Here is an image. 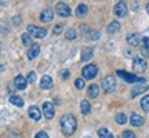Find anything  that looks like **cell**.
<instances>
[{"label":"cell","instance_id":"cell-1","mask_svg":"<svg viewBox=\"0 0 149 138\" xmlns=\"http://www.w3.org/2000/svg\"><path fill=\"white\" fill-rule=\"evenodd\" d=\"M59 124H61V130L65 135H72L77 128V120L72 115H64L59 120Z\"/></svg>","mask_w":149,"mask_h":138},{"label":"cell","instance_id":"cell-2","mask_svg":"<svg viewBox=\"0 0 149 138\" xmlns=\"http://www.w3.org/2000/svg\"><path fill=\"white\" fill-rule=\"evenodd\" d=\"M26 33L31 37H35V39H44V37L47 36V31L44 28L35 26V25H29L26 28Z\"/></svg>","mask_w":149,"mask_h":138},{"label":"cell","instance_id":"cell-3","mask_svg":"<svg viewBox=\"0 0 149 138\" xmlns=\"http://www.w3.org/2000/svg\"><path fill=\"white\" fill-rule=\"evenodd\" d=\"M116 75L119 77H122L124 82H127V83H145V82H146L145 79H139L138 76L127 73V72H124V70H116Z\"/></svg>","mask_w":149,"mask_h":138},{"label":"cell","instance_id":"cell-4","mask_svg":"<svg viewBox=\"0 0 149 138\" xmlns=\"http://www.w3.org/2000/svg\"><path fill=\"white\" fill-rule=\"evenodd\" d=\"M102 89L104 91L109 94V93H113L115 89H116V82H115V77L113 76H105L102 79Z\"/></svg>","mask_w":149,"mask_h":138},{"label":"cell","instance_id":"cell-5","mask_svg":"<svg viewBox=\"0 0 149 138\" xmlns=\"http://www.w3.org/2000/svg\"><path fill=\"white\" fill-rule=\"evenodd\" d=\"M81 75H83V77L87 79V80L94 79L97 75H98V68H97L95 65H93V64L86 65L84 68H83V70H81Z\"/></svg>","mask_w":149,"mask_h":138},{"label":"cell","instance_id":"cell-6","mask_svg":"<svg viewBox=\"0 0 149 138\" xmlns=\"http://www.w3.org/2000/svg\"><path fill=\"white\" fill-rule=\"evenodd\" d=\"M148 68V64L144 58H135L133 61V70L134 72H145Z\"/></svg>","mask_w":149,"mask_h":138},{"label":"cell","instance_id":"cell-7","mask_svg":"<svg viewBox=\"0 0 149 138\" xmlns=\"http://www.w3.org/2000/svg\"><path fill=\"white\" fill-rule=\"evenodd\" d=\"M113 10H115V14L119 18H124V17L127 15V4L124 1H117L116 4H115Z\"/></svg>","mask_w":149,"mask_h":138},{"label":"cell","instance_id":"cell-8","mask_svg":"<svg viewBox=\"0 0 149 138\" xmlns=\"http://www.w3.org/2000/svg\"><path fill=\"white\" fill-rule=\"evenodd\" d=\"M43 115L47 117L48 120H50V119H53V117L55 116V111H54L53 102L46 101L44 104H43Z\"/></svg>","mask_w":149,"mask_h":138},{"label":"cell","instance_id":"cell-9","mask_svg":"<svg viewBox=\"0 0 149 138\" xmlns=\"http://www.w3.org/2000/svg\"><path fill=\"white\" fill-rule=\"evenodd\" d=\"M55 10H57V13H58V15H61V17H65V18H66V17L70 15V8L66 3H62V1L57 3Z\"/></svg>","mask_w":149,"mask_h":138},{"label":"cell","instance_id":"cell-10","mask_svg":"<svg viewBox=\"0 0 149 138\" xmlns=\"http://www.w3.org/2000/svg\"><path fill=\"white\" fill-rule=\"evenodd\" d=\"M53 18H54L53 8H44L40 13V21L42 22H50V21H53Z\"/></svg>","mask_w":149,"mask_h":138},{"label":"cell","instance_id":"cell-11","mask_svg":"<svg viewBox=\"0 0 149 138\" xmlns=\"http://www.w3.org/2000/svg\"><path fill=\"white\" fill-rule=\"evenodd\" d=\"M130 123H131V126H134V127H141L145 123V119L142 116L137 115V113H133L130 116Z\"/></svg>","mask_w":149,"mask_h":138},{"label":"cell","instance_id":"cell-12","mask_svg":"<svg viewBox=\"0 0 149 138\" xmlns=\"http://www.w3.org/2000/svg\"><path fill=\"white\" fill-rule=\"evenodd\" d=\"M146 90H149L148 83H139L138 86H135L133 90H131V97H137L138 94H141V93H144Z\"/></svg>","mask_w":149,"mask_h":138},{"label":"cell","instance_id":"cell-13","mask_svg":"<svg viewBox=\"0 0 149 138\" xmlns=\"http://www.w3.org/2000/svg\"><path fill=\"white\" fill-rule=\"evenodd\" d=\"M141 42H142V37L139 36L138 33H131L127 36V43L130 46H138Z\"/></svg>","mask_w":149,"mask_h":138},{"label":"cell","instance_id":"cell-14","mask_svg":"<svg viewBox=\"0 0 149 138\" xmlns=\"http://www.w3.org/2000/svg\"><path fill=\"white\" fill-rule=\"evenodd\" d=\"M14 83H15V87L17 89H19V90H24L28 84V79H25L22 75H18L15 76V79H14Z\"/></svg>","mask_w":149,"mask_h":138},{"label":"cell","instance_id":"cell-15","mask_svg":"<svg viewBox=\"0 0 149 138\" xmlns=\"http://www.w3.org/2000/svg\"><path fill=\"white\" fill-rule=\"evenodd\" d=\"M28 115H29V117L32 119V120H35V122H37V120H40V109L37 108V106H31L29 108V111H28Z\"/></svg>","mask_w":149,"mask_h":138},{"label":"cell","instance_id":"cell-16","mask_svg":"<svg viewBox=\"0 0 149 138\" xmlns=\"http://www.w3.org/2000/svg\"><path fill=\"white\" fill-rule=\"evenodd\" d=\"M53 84H54L53 77H51V76H47V75L43 76L42 80H40V87H42V89H51Z\"/></svg>","mask_w":149,"mask_h":138},{"label":"cell","instance_id":"cell-17","mask_svg":"<svg viewBox=\"0 0 149 138\" xmlns=\"http://www.w3.org/2000/svg\"><path fill=\"white\" fill-rule=\"evenodd\" d=\"M39 54H40V46L39 44H33L32 47L29 48V51H28V58L35 59Z\"/></svg>","mask_w":149,"mask_h":138},{"label":"cell","instance_id":"cell-18","mask_svg":"<svg viewBox=\"0 0 149 138\" xmlns=\"http://www.w3.org/2000/svg\"><path fill=\"white\" fill-rule=\"evenodd\" d=\"M93 55H94V50L91 47H87L83 50V53H81V61H84V62H87V61H90V59H93Z\"/></svg>","mask_w":149,"mask_h":138},{"label":"cell","instance_id":"cell-19","mask_svg":"<svg viewBox=\"0 0 149 138\" xmlns=\"http://www.w3.org/2000/svg\"><path fill=\"white\" fill-rule=\"evenodd\" d=\"M80 111H81V113L83 115H88L91 111V106H90V102L86 101V100H83V101L80 102Z\"/></svg>","mask_w":149,"mask_h":138},{"label":"cell","instance_id":"cell-20","mask_svg":"<svg viewBox=\"0 0 149 138\" xmlns=\"http://www.w3.org/2000/svg\"><path fill=\"white\" fill-rule=\"evenodd\" d=\"M119 29H120V24H119L117 21H112L107 28L108 33H115V32H117Z\"/></svg>","mask_w":149,"mask_h":138},{"label":"cell","instance_id":"cell-21","mask_svg":"<svg viewBox=\"0 0 149 138\" xmlns=\"http://www.w3.org/2000/svg\"><path fill=\"white\" fill-rule=\"evenodd\" d=\"M98 91H100L98 86H97V84H91L90 87H88V90H87V94H88V97H90V98H95V97L98 95Z\"/></svg>","mask_w":149,"mask_h":138},{"label":"cell","instance_id":"cell-22","mask_svg":"<svg viewBox=\"0 0 149 138\" xmlns=\"http://www.w3.org/2000/svg\"><path fill=\"white\" fill-rule=\"evenodd\" d=\"M10 102L13 104V105H15V106H24V100H22L19 95H11L10 97Z\"/></svg>","mask_w":149,"mask_h":138},{"label":"cell","instance_id":"cell-23","mask_svg":"<svg viewBox=\"0 0 149 138\" xmlns=\"http://www.w3.org/2000/svg\"><path fill=\"white\" fill-rule=\"evenodd\" d=\"M87 11H88L87 6L86 4H79L77 6V8H76V15L77 17H84L86 14H87Z\"/></svg>","mask_w":149,"mask_h":138},{"label":"cell","instance_id":"cell-24","mask_svg":"<svg viewBox=\"0 0 149 138\" xmlns=\"http://www.w3.org/2000/svg\"><path fill=\"white\" fill-rule=\"evenodd\" d=\"M98 135H100V138H113L112 133L107 128H100L98 130Z\"/></svg>","mask_w":149,"mask_h":138},{"label":"cell","instance_id":"cell-25","mask_svg":"<svg viewBox=\"0 0 149 138\" xmlns=\"http://www.w3.org/2000/svg\"><path fill=\"white\" fill-rule=\"evenodd\" d=\"M142 54H144V55H149V39L148 37H142Z\"/></svg>","mask_w":149,"mask_h":138},{"label":"cell","instance_id":"cell-26","mask_svg":"<svg viewBox=\"0 0 149 138\" xmlns=\"http://www.w3.org/2000/svg\"><path fill=\"white\" fill-rule=\"evenodd\" d=\"M141 108H142L145 112H149V95H145L144 98L141 100Z\"/></svg>","mask_w":149,"mask_h":138},{"label":"cell","instance_id":"cell-27","mask_svg":"<svg viewBox=\"0 0 149 138\" xmlns=\"http://www.w3.org/2000/svg\"><path fill=\"white\" fill-rule=\"evenodd\" d=\"M116 122L119 123V124H126V122H127V116H126L124 113H117L116 115Z\"/></svg>","mask_w":149,"mask_h":138},{"label":"cell","instance_id":"cell-28","mask_svg":"<svg viewBox=\"0 0 149 138\" xmlns=\"http://www.w3.org/2000/svg\"><path fill=\"white\" fill-rule=\"evenodd\" d=\"M122 137L123 138H137L135 137V134H134L131 130H124L123 134H122Z\"/></svg>","mask_w":149,"mask_h":138},{"label":"cell","instance_id":"cell-29","mask_svg":"<svg viewBox=\"0 0 149 138\" xmlns=\"http://www.w3.org/2000/svg\"><path fill=\"white\" fill-rule=\"evenodd\" d=\"M21 37H22V43H24L25 46H29V44H31V36H29L28 33H24Z\"/></svg>","mask_w":149,"mask_h":138},{"label":"cell","instance_id":"cell-30","mask_svg":"<svg viewBox=\"0 0 149 138\" xmlns=\"http://www.w3.org/2000/svg\"><path fill=\"white\" fill-rule=\"evenodd\" d=\"M74 86H76L77 89H83V87H84V80L81 79V77L76 79V80H74Z\"/></svg>","mask_w":149,"mask_h":138},{"label":"cell","instance_id":"cell-31","mask_svg":"<svg viewBox=\"0 0 149 138\" xmlns=\"http://www.w3.org/2000/svg\"><path fill=\"white\" fill-rule=\"evenodd\" d=\"M74 37H76V32H74L73 29H69V31L66 32V39H69V40H73Z\"/></svg>","mask_w":149,"mask_h":138},{"label":"cell","instance_id":"cell-32","mask_svg":"<svg viewBox=\"0 0 149 138\" xmlns=\"http://www.w3.org/2000/svg\"><path fill=\"white\" fill-rule=\"evenodd\" d=\"M35 80H36V73H35V72H31V73L28 75V82H29V83H33Z\"/></svg>","mask_w":149,"mask_h":138},{"label":"cell","instance_id":"cell-33","mask_svg":"<svg viewBox=\"0 0 149 138\" xmlns=\"http://www.w3.org/2000/svg\"><path fill=\"white\" fill-rule=\"evenodd\" d=\"M35 138H48V135H47V133L46 131H39V133L36 134V137Z\"/></svg>","mask_w":149,"mask_h":138},{"label":"cell","instance_id":"cell-34","mask_svg":"<svg viewBox=\"0 0 149 138\" xmlns=\"http://www.w3.org/2000/svg\"><path fill=\"white\" fill-rule=\"evenodd\" d=\"M68 76H69V72H68L66 69H64V70L61 72V77H62V79H68Z\"/></svg>","mask_w":149,"mask_h":138},{"label":"cell","instance_id":"cell-35","mask_svg":"<svg viewBox=\"0 0 149 138\" xmlns=\"http://www.w3.org/2000/svg\"><path fill=\"white\" fill-rule=\"evenodd\" d=\"M62 31V25H55V28H54V32L55 33H59Z\"/></svg>","mask_w":149,"mask_h":138},{"label":"cell","instance_id":"cell-36","mask_svg":"<svg viewBox=\"0 0 149 138\" xmlns=\"http://www.w3.org/2000/svg\"><path fill=\"white\" fill-rule=\"evenodd\" d=\"M146 11H148V13H149V3H148V4H146Z\"/></svg>","mask_w":149,"mask_h":138}]
</instances>
